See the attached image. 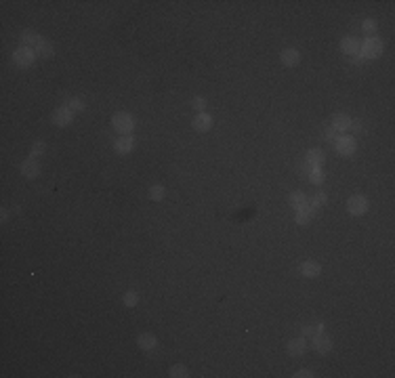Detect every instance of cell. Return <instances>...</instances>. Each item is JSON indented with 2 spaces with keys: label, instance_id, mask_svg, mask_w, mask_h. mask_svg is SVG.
Instances as JSON below:
<instances>
[{
  "label": "cell",
  "instance_id": "1",
  "mask_svg": "<svg viewBox=\"0 0 395 378\" xmlns=\"http://www.w3.org/2000/svg\"><path fill=\"white\" fill-rule=\"evenodd\" d=\"M383 51H385V42L381 40V38H376V36H370V38H366V40L362 42L360 57L376 59V57H381V55H383Z\"/></svg>",
  "mask_w": 395,
  "mask_h": 378
},
{
  "label": "cell",
  "instance_id": "2",
  "mask_svg": "<svg viewBox=\"0 0 395 378\" xmlns=\"http://www.w3.org/2000/svg\"><path fill=\"white\" fill-rule=\"evenodd\" d=\"M112 124H114V128L120 132V135H132V130H135V118H132L129 112H118V114H114V118H112Z\"/></svg>",
  "mask_w": 395,
  "mask_h": 378
},
{
  "label": "cell",
  "instance_id": "3",
  "mask_svg": "<svg viewBox=\"0 0 395 378\" xmlns=\"http://www.w3.org/2000/svg\"><path fill=\"white\" fill-rule=\"evenodd\" d=\"M368 208H370V200L366 198V195H362V193H355V195H351V198L347 200V210H349V215H353V217L366 215Z\"/></svg>",
  "mask_w": 395,
  "mask_h": 378
},
{
  "label": "cell",
  "instance_id": "4",
  "mask_svg": "<svg viewBox=\"0 0 395 378\" xmlns=\"http://www.w3.org/2000/svg\"><path fill=\"white\" fill-rule=\"evenodd\" d=\"M334 149L338 156H345L349 158L355 154V149H358V143H355V137L351 135H338L336 141H334Z\"/></svg>",
  "mask_w": 395,
  "mask_h": 378
},
{
  "label": "cell",
  "instance_id": "5",
  "mask_svg": "<svg viewBox=\"0 0 395 378\" xmlns=\"http://www.w3.org/2000/svg\"><path fill=\"white\" fill-rule=\"evenodd\" d=\"M36 57H38V55H36L34 49H28V46H19V49L13 53V63H15L17 67H30L32 63L36 61Z\"/></svg>",
  "mask_w": 395,
  "mask_h": 378
},
{
  "label": "cell",
  "instance_id": "6",
  "mask_svg": "<svg viewBox=\"0 0 395 378\" xmlns=\"http://www.w3.org/2000/svg\"><path fill=\"white\" fill-rule=\"evenodd\" d=\"M51 120H53L55 126H59V128H66V126L72 124V120H74V112H72V109H69L67 105L57 107V109L53 112Z\"/></svg>",
  "mask_w": 395,
  "mask_h": 378
},
{
  "label": "cell",
  "instance_id": "7",
  "mask_svg": "<svg viewBox=\"0 0 395 378\" xmlns=\"http://www.w3.org/2000/svg\"><path fill=\"white\" fill-rule=\"evenodd\" d=\"M311 341H313V351L320 353V355H328V353L332 351V338H330L328 334L322 332L318 336H313Z\"/></svg>",
  "mask_w": 395,
  "mask_h": 378
},
{
  "label": "cell",
  "instance_id": "8",
  "mask_svg": "<svg viewBox=\"0 0 395 378\" xmlns=\"http://www.w3.org/2000/svg\"><path fill=\"white\" fill-rule=\"evenodd\" d=\"M114 149H116V154H120V156L131 154L132 149H135V137L132 135H120L114 141Z\"/></svg>",
  "mask_w": 395,
  "mask_h": 378
},
{
  "label": "cell",
  "instance_id": "9",
  "mask_svg": "<svg viewBox=\"0 0 395 378\" xmlns=\"http://www.w3.org/2000/svg\"><path fill=\"white\" fill-rule=\"evenodd\" d=\"M212 124H215V120H212V116H210V114H206V112L196 114L194 122H192L194 130H198V132H208V130L212 128Z\"/></svg>",
  "mask_w": 395,
  "mask_h": 378
},
{
  "label": "cell",
  "instance_id": "10",
  "mask_svg": "<svg viewBox=\"0 0 395 378\" xmlns=\"http://www.w3.org/2000/svg\"><path fill=\"white\" fill-rule=\"evenodd\" d=\"M21 175L26 179H36L40 175V164H38L36 158H28V160L21 162Z\"/></svg>",
  "mask_w": 395,
  "mask_h": 378
},
{
  "label": "cell",
  "instance_id": "11",
  "mask_svg": "<svg viewBox=\"0 0 395 378\" xmlns=\"http://www.w3.org/2000/svg\"><path fill=\"white\" fill-rule=\"evenodd\" d=\"M280 61L284 67H296L298 63H301V53L296 49H284L280 53Z\"/></svg>",
  "mask_w": 395,
  "mask_h": 378
},
{
  "label": "cell",
  "instance_id": "12",
  "mask_svg": "<svg viewBox=\"0 0 395 378\" xmlns=\"http://www.w3.org/2000/svg\"><path fill=\"white\" fill-rule=\"evenodd\" d=\"M360 49H362V42L358 40L355 36H345L341 40V51L345 55H349V57H355V55H360Z\"/></svg>",
  "mask_w": 395,
  "mask_h": 378
},
{
  "label": "cell",
  "instance_id": "13",
  "mask_svg": "<svg viewBox=\"0 0 395 378\" xmlns=\"http://www.w3.org/2000/svg\"><path fill=\"white\" fill-rule=\"evenodd\" d=\"M315 212H318V208L311 206V204H305L303 208H298V210H296L295 220H296L298 225H309V220L315 217Z\"/></svg>",
  "mask_w": 395,
  "mask_h": 378
},
{
  "label": "cell",
  "instance_id": "14",
  "mask_svg": "<svg viewBox=\"0 0 395 378\" xmlns=\"http://www.w3.org/2000/svg\"><path fill=\"white\" fill-rule=\"evenodd\" d=\"M286 351H288V355H290V357H301L303 353L307 351L305 336H301V338H292V341H288Z\"/></svg>",
  "mask_w": 395,
  "mask_h": 378
},
{
  "label": "cell",
  "instance_id": "15",
  "mask_svg": "<svg viewBox=\"0 0 395 378\" xmlns=\"http://www.w3.org/2000/svg\"><path fill=\"white\" fill-rule=\"evenodd\" d=\"M298 273L303 275V278H318V275L322 273V267H320V263H315V261H303L301 263V267H298Z\"/></svg>",
  "mask_w": 395,
  "mask_h": 378
},
{
  "label": "cell",
  "instance_id": "16",
  "mask_svg": "<svg viewBox=\"0 0 395 378\" xmlns=\"http://www.w3.org/2000/svg\"><path fill=\"white\" fill-rule=\"evenodd\" d=\"M19 40H21V46H28V49H36V44L42 40V36L38 34V32H34V30H23Z\"/></svg>",
  "mask_w": 395,
  "mask_h": 378
},
{
  "label": "cell",
  "instance_id": "17",
  "mask_svg": "<svg viewBox=\"0 0 395 378\" xmlns=\"http://www.w3.org/2000/svg\"><path fill=\"white\" fill-rule=\"evenodd\" d=\"M349 126H351V118L347 116V114H334V116H332V128H334L336 132L345 135V132L349 130Z\"/></svg>",
  "mask_w": 395,
  "mask_h": 378
},
{
  "label": "cell",
  "instance_id": "18",
  "mask_svg": "<svg viewBox=\"0 0 395 378\" xmlns=\"http://www.w3.org/2000/svg\"><path fill=\"white\" fill-rule=\"evenodd\" d=\"M305 162H309L311 166H320L322 168V164L326 162V156H324V152L320 147H311L309 152H307V156H305Z\"/></svg>",
  "mask_w": 395,
  "mask_h": 378
},
{
  "label": "cell",
  "instance_id": "19",
  "mask_svg": "<svg viewBox=\"0 0 395 378\" xmlns=\"http://www.w3.org/2000/svg\"><path fill=\"white\" fill-rule=\"evenodd\" d=\"M156 345H158V338H156L154 334L143 332V334H139V336H137V346H139L141 351H152Z\"/></svg>",
  "mask_w": 395,
  "mask_h": 378
},
{
  "label": "cell",
  "instance_id": "20",
  "mask_svg": "<svg viewBox=\"0 0 395 378\" xmlns=\"http://www.w3.org/2000/svg\"><path fill=\"white\" fill-rule=\"evenodd\" d=\"M36 55H38V57H44V59H51L53 57V55H55V49H53V42H49V40H44V38H42V40L40 42H38L36 44Z\"/></svg>",
  "mask_w": 395,
  "mask_h": 378
},
{
  "label": "cell",
  "instance_id": "21",
  "mask_svg": "<svg viewBox=\"0 0 395 378\" xmlns=\"http://www.w3.org/2000/svg\"><path fill=\"white\" fill-rule=\"evenodd\" d=\"M324 332V324L322 321H311V324H305L303 326V336L305 338H313Z\"/></svg>",
  "mask_w": 395,
  "mask_h": 378
},
{
  "label": "cell",
  "instance_id": "22",
  "mask_svg": "<svg viewBox=\"0 0 395 378\" xmlns=\"http://www.w3.org/2000/svg\"><path fill=\"white\" fill-rule=\"evenodd\" d=\"M288 202H290V206H292V208L298 210V208H303L305 204H307V195H305L303 191H292V193H290V198H288Z\"/></svg>",
  "mask_w": 395,
  "mask_h": 378
},
{
  "label": "cell",
  "instance_id": "23",
  "mask_svg": "<svg viewBox=\"0 0 395 378\" xmlns=\"http://www.w3.org/2000/svg\"><path fill=\"white\" fill-rule=\"evenodd\" d=\"M307 179H309L313 185H322L324 181H326V175H324V170H322L320 166H313V168L309 170V175H307Z\"/></svg>",
  "mask_w": 395,
  "mask_h": 378
},
{
  "label": "cell",
  "instance_id": "24",
  "mask_svg": "<svg viewBox=\"0 0 395 378\" xmlns=\"http://www.w3.org/2000/svg\"><path fill=\"white\" fill-rule=\"evenodd\" d=\"M149 200H154V202H162L164 200V195H166V189H164V185H152L149 187Z\"/></svg>",
  "mask_w": 395,
  "mask_h": 378
},
{
  "label": "cell",
  "instance_id": "25",
  "mask_svg": "<svg viewBox=\"0 0 395 378\" xmlns=\"http://www.w3.org/2000/svg\"><path fill=\"white\" fill-rule=\"evenodd\" d=\"M168 376L170 378H187L189 376V370L183 364H175V366L168 370Z\"/></svg>",
  "mask_w": 395,
  "mask_h": 378
},
{
  "label": "cell",
  "instance_id": "26",
  "mask_svg": "<svg viewBox=\"0 0 395 378\" xmlns=\"http://www.w3.org/2000/svg\"><path fill=\"white\" fill-rule=\"evenodd\" d=\"M122 303H124V307H137L139 305V294L135 292V290H129V292H124V296H122Z\"/></svg>",
  "mask_w": 395,
  "mask_h": 378
},
{
  "label": "cell",
  "instance_id": "27",
  "mask_svg": "<svg viewBox=\"0 0 395 378\" xmlns=\"http://www.w3.org/2000/svg\"><path fill=\"white\" fill-rule=\"evenodd\" d=\"M44 152H46V143H44V141H36V143L32 145L30 158H38V156H42Z\"/></svg>",
  "mask_w": 395,
  "mask_h": 378
},
{
  "label": "cell",
  "instance_id": "28",
  "mask_svg": "<svg viewBox=\"0 0 395 378\" xmlns=\"http://www.w3.org/2000/svg\"><path fill=\"white\" fill-rule=\"evenodd\" d=\"M326 202H328V195L324 193V191H318V193H315L313 198H311V206H315V208H322Z\"/></svg>",
  "mask_w": 395,
  "mask_h": 378
},
{
  "label": "cell",
  "instance_id": "29",
  "mask_svg": "<svg viewBox=\"0 0 395 378\" xmlns=\"http://www.w3.org/2000/svg\"><path fill=\"white\" fill-rule=\"evenodd\" d=\"M362 30H364L366 34H376V30H378L376 19H366L364 23H362Z\"/></svg>",
  "mask_w": 395,
  "mask_h": 378
},
{
  "label": "cell",
  "instance_id": "30",
  "mask_svg": "<svg viewBox=\"0 0 395 378\" xmlns=\"http://www.w3.org/2000/svg\"><path fill=\"white\" fill-rule=\"evenodd\" d=\"M192 107L196 109L198 114H202L204 109H206V99H204V97H194L192 99Z\"/></svg>",
  "mask_w": 395,
  "mask_h": 378
},
{
  "label": "cell",
  "instance_id": "31",
  "mask_svg": "<svg viewBox=\"0 0 395 378\" xmlns=\"http://www.w3.org/2000/svg\"><path fill=\"white\" fill-rule=\"evenodd\" d=\"M67 107L72 109V112H84L86 105H84L82 99H69V101H67Z\"/></svg>",
  "mask_w": 395,
  "mask_h": 378
},
{
  "label": "cell",
  "instance_id": "32",
  "mask_svg": "<svg viewBox=\"0 0 395 378\" xmlns=\"http://www.w3.org/2000/svg\"><path fill=\"white\" fill-rule=\"evenodd\" d=\"M349 130L353 132V135H362V132H364V124H362V120H351Z\"/></svg>",
  "mask_w": 395,
  "mask_h": 378
},
{
  "label": "cell",
  "instance_id": "33",
  "mask_svg": "<svg viewBox=\"0 0 395 378\" xmlns=\"http://www.w3.org/2000/svg\"><path fill=\"white\" fill-rule=\"evenodd\" d=\"M292 376H295V378H311L313 372H311V370H298V372L292 374Z\"/></svg>",
  "mask_w": 395,
  "mask_h": 378
},
{
  "label": "cell",
  "instance_id": "34",
  "mask_svg": "<svg viewBox=\"0 0 395 378\" xmlns=\"http://www.w3.org/2000/svg\"><path fill=\"white\" fill-rule=\"evenodd\" d=\"M336 137H338V132L332 128V126H330V128H326V139H328V141H332V139L336 141Z\"/></svg>",
  "mask_w": 395,
  "mask_h": 378
},
{
  "label": "cell",
  "instance_id": "35",
  "mask_svg": "<svg viewBox=\"0 0 395 378\" xmlns=\"http://www.w3.org/2000/svg\"><path fill=\"white\" fill-rule=\"evenodd\" d=\"M311 168H313V166H311L309 162H303V164H301V172H303V175H309Z\"/></svg>",
  "mask_w": 395,
  "mask_h": 378
},
{
  "label": "cell",
  "instance_id": "36",
  "mask_svg": "<svg viewBox=\"0 0 395 378\" xmlns=\"http://www.w3.org/2000/svg\"><path fill=\"white\" fill-rule=\"evenodd\" d=\"M364 61H366V59H364V57H360V55H355V57H353V63H355V65H362Z\"/></svg>",
  "mask_w": 395,
  "mask_h": 378
},
{
  "label": "cell",
  "instance_id": "37",
  "mask_svg": "<svg viewBox=\"0 0 395 378\" xmlns=\"http://www.w3.org/2000/svg\"><path fill=\"white\" fill-rule=\"evenodd\" d=\"M0 219H2V223H4V220L9 219V210H6V208H2V215H0Z\"/></svg>",
  "mask_w": 395,
  "mask_h": 378
}]
</instances>
